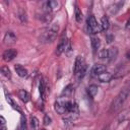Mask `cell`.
<instances>
[{
  "mask_svg": "<svg viewBox=\"0 0 130 130\" xmlns=\"http://www.w3.org/2000/svg\"><path fill=\"white\" fill-rule=\"evenodd\" d=\"M128 96H129V89H128V88L122 89V90L116 95V98L113 100V102H112V104H111V106H110L109 112H110V113H116V112H118V111L123 107V105H124L125 102L127 101Z\"/></svg>",
  "mask_w": 130,
  "mask_h": 130,
  "instance_id": "obj_1",
  "label": "cell"
},
{
  "mask_svg": "<svg viewBox=\"0 0 130 130\" xmlns=\"http://www.w3.org/2000/svg\"><path fill=\"white\" fill-rule=\"evenodd\" d=\"M58 29H59V26L56 23L51 24L48 27H46L41 34V37H40L41 42H43V43H52L53 41H55V39L57 37V34H58Z\"/></svg>",
  "mask_w": 130,
  "mask_h": 130,
  "instance_id": "obj_2",
  "label": "cell"
},
{
  "mask_svg": "<svg viewBox=\"0 0 130 130\" xmlns=\"http://www.w3.org/2000/svg\"><path fill=\"white\" fill-rule=\"evenodd\" d=\"M86 63L84 61V59L81 56H77L75 59V63H74V69H73V73L74 76L77 80H80L86 73Z\"/></svg>",
  "mask_w": 130,
  "mask_h": 130,
  "instance_id": "obj_3",
  "label": "cell"
},
{
  "mask_svg": "<svg viewBox=\"0 0 130 130\" xmlns=\"http://www.w3.org/2000/svg\"><path fill=\"white\" fill-rule=\"evenodd\" d=\"M100 58L106 62H112L114 61L118 56V49L117 48H108L104 49L100 52Z\"/></svg>",
  "mask_w": 130,
  "mask_h": 130,
  "instance_id": "obj_4",
  "label": "cell"
},
{
  "mask_svg": "<svg viewBox=\"0 0 130 130\" xmlns=\"http://www.w3.org/2000/svg\"><path fill=\"white\" fill-rule=\"evenodd\" d=\"M86 27H87V31L88 34H91V35H94V34H98L102 30V27H101V24L98 23L95 17L90 14L88 15L87 19H86Z\"/></svg>",
  "mask_w": 130,
  "mask_h": 130,
  "instance_id": "obj_5",
  "label": "cell"
},
{
  "mask_svg": "<svg viewBox=\"0 0 130 130\" xmlns=\"http://www.w3.org/2000/svg\"><path fill=\"white\" fill-rule=\"evenodd\" d=\"M70 43H69V41H68V39H62L61 41H60V43H59V45L57 46V50H56V54L57 55H61L62 53H66L68 50H70Z\"/></svg>",
  "mask_w": 130,
  "mask_h": 130,
  "instance_id": "obj_6",
  "label": "cell"
},
{
  "mask_svg": "<svg viewBox=\"0 0 130 130\" xmlns=\"http://www.w3.org/2000/svg\"><path fill=\"white\" fill-rule=\"evenodd\" d=\"M17 56V51L15 49H7L3 52L2 54V57H3V60L6 61V62H10L12 61L15 57Z\"/></svg>",
  "mask_w": 130,
  "mask_h": 130,
  "instance_id": "obj_7",
  "label": "cell"
},
{
  "mask_svg": "<svg viewBox=\"0 0 130 130\" xmlns=\"http://www.w3.org/2000/svg\"><path fill=\"white\" fill-rule=\"evenodd\" d=\"M106 71H107V66L106 65H104V64H94L92 66L91 70H90V73H91L92 76L98 77L100 74H102Z\"/></svg>",
  "mask_w": 130,
  "mask_h": 130,
  "instance_id": "obj_8",
  "label": "cell"
},
{
  "mask_svg": "<svg viewBox=\"0 0 130 130\" xmlns=\"http://www.w3.org/2000/svg\"><path fill=\"white\" fill-rule=\"evenodd\" d=\"M40 93H41L42 99L45 101L46 96H47V93H48V85H47L45 79H42L41 82H40Z\"/></svg>",
  "mask_w": 130,
  "mask_h": 130,
  "instance_id": "obj_9",
  "label": "cell"
},
{
  "mask_svg": "<svg viewBox=\"0 0 130 130\" xmlns=\"http://www.w3.org/2000/svg\"><path fill=\"white\" fill-rule=\"evenodd\" d=\"M3 41H4L5 44H13V43L16 42V36L12 31H7L4 36Z\"/></svg>",
  "mask_w": 130,
  "mask_h": 130,
  "instance_id": "obj_10",
  "label": "cell"
},
{
  "mask_svg": "<svg viewBox=\"0 0 130 130\" xmlns=\"http://www.w3.org/2000/svg\"><path fill=\"white\" fill-rule=\"evenodd\" d=\"M14 69H15L18 76H20V77H26L27 76V70L23 66H21L20 64H16Z\"/></svg>",
  "mask_w": 130,
  "mask_h": 130,
  "instance_id": "obj_11",
  "label": "cell"
},
{
  "mask_svg": "<svg viewBox=\"0 0 130 130\" xmlns=\"http://www.w3.org/2000/svg\"><path fill=\"white\" fill-rule=\"evenodd\" d=\"M18 98H19L23 103H27V102H29V100H30V94H29L26 90L20 89V90L18 91Z\"/></svg>",
  "mask_w": 130,
  "mask_h": 130,
  "instance_id": "obj_12",
  "label": "cell"
},
{
  "mask_svg": "<svg viewBox=\"0 0 130 130\" xmlns=\"http://www.w3.org/2000/svg\"><path fill=\"white\" fill-rule=\"evenodd\" d=\"M112 74L110 73V72H104V73H102V74H100L96 78L101 81V82H109L111 79H112Z\"/></svg>",
  "mask_w": 130,
  "mask_h": 130,
  "instance_id": "obj_13",
  "label": "cell"
},
{
  "mask_svg": "<svg viewBox=\"0 0 130 130\" xmlns=\"http://www.w3.org/2000/svg\"><path fill=\"white\" fill-rule=\"evenodd\" d=\"M91 48H92V51L95 53L99 49H100V47H101V40L99 39V38H96V37H92L91 38Z\"/></svg>",
  "mask_w": 130,
  "mask_h": 130,
  "instance_id": "obj_14",
  "label": "cell"
},
{
  "mask_svg": "<svg viewBox=\"0 0 130 130\" xmlns=\"http://www.w3.org/2000/svg\"><path fill=\"white\" fill-rule=\"evenodd\" d=\"M98 91H99V87H98V85H95V84H91V85H89V86L87 87V92H88V94L90 95V98H94V96L96 95Z\"/></svg>",
  "mask_w": 130,
  "mask_h": 130,
  "instance_id": "obj_15",
  "label": "cell"
},
{
  "mask_svg": "<svg viewBox=\"0 0 130 130\" xmlns=\"http://www.w3.org/2000/svg\"><path fill=\"white\" fill-rule=\"evenodd\" d=\"M110 26V21H109V18L105 15L102 17L101 19V27H102V30H107Z\"/></svg>",
  "mask_w": 130,
  "mask_h": 130,
  "instance_id": "obj_16",
  "label": "cell"
},
{
  "mask_svg": "<svg viewBox=\"0 0 130 130\" xmlns=\"http://www.w3.org/2000/svg\"><path fill=\"white\" fill-rule=\"evenodd\" d=\"M74 15H75V19L77 22H81L82 20V12L80 10V8L78 7V5L75 4V8H74Z\"/></svg>",
  "mask_w": 130,
  "mask_h": 130,
  "instance_id": "obj_17",
  "label": "cell"
},
{
  "mask_svg": "<svg viewBox=\"0 0 130 130\" xmlns=\"http://www.w3.org/2000/svg\"><path fill=\"white\" fill-rule=\"evenodd\" d=\"M39 125H40V122H39V119L35 116H31L30 117V127L32 130H38L39 128Z\"/></svg>",
  "mask_w": 130,
  "mask_h": 130,
  "instance_id": "obj_18",
  "label": "cell"
},
{
  "mask_svg": "<svg viewBox=\"0 0 130 130\" xmlns=\"http://www.w3.org/2000/svg\"><path fill=\"white\" fill-rule=\"evenodd\" d=\"M1 73H2V75H4L7 78L11 77V72H10V70H9V68L7 66H2L1 67Z\"/></svg>",
  "mask_w": 130,
  "mask_h": 130,
  "instance_id": "obj_19",
  "label": "cell"
},
{
  "mask_svg": "<svg viewBox=\"0 0 130 130\" xmlns=\"http://www.w3.org/2000/svg\"><path fill=\"white\" fill-rule=\"evenodd\" d=\"M122 5H123V2H118V3H114V5H113V7H115L113 10H110L111 11V13L112 14H116L119 10H120V8L122 7Z\"/></svg>",
  "mask_w": 130,
  "mask_h": 130,
  "instance_id": "obj_20",
  "label": "cell"
},
{
  "mask_svg": "<svg viewBox=\"0 0 130 130\" xmlns=\"http://www.w3.org/2000/svg\"><path fill=\"white\" fill-rule=\"evenodd\" d=\"M18 130H27V128H26V122H25V118L23 117V115H22V116H21V118H20V124H19Z\"/></svg>",
  "mask_w": 130,
  "mask_h": 130,
  "instance_id": "obj_21",
  "label": "cell"
},
{
  "mask_svg": "<svg viewBox=\"0 0 130 130\" xmlns=\"http://www.w3.org/2000/svg\"><path fill=\"white\" fill-rule=\"evenodd\" d=\"M6 101H7V102H8V103H9V104L12 106V108H13V109H15V110H17L18 112H20V109L18 108V106H17V105L14 103V101H13V100H12V99H11L9 95H7V96H6Z\"/></svg>",
  "mask_w": 130,
  "mask_h": 130,
  "instance_id": "obj_22",
  "label": "cell"
},
{
  "mask_svg": "<svg viewBox=\"0 0 130 130\" xmlns=\"http://www.w3.org/2000/svg\"><path fill=\"white\" fill-rule=\"evenodd\" d=\"M44 121H45V122H44L45 125H48V124L51 123V119H50L48 116H45V120H44Z\"/></svg>",
  "mask_w": 130,
  "mask_h": 130,
  "instance_id": "obj_23",
  "label": "cell"
},
{
  "mask_svg": "<svg viewBox=\"0 0 130 130\" xmlns=\"http://www.w3.org/2000/svg\"><path fill=\"white\" fill-rule=\"evenodd\" d=\"M126 58H127V59L130 61V51H128V52L126 53Z\"/></svg>",
  "mask_w": 130,
  "mask_h": 130,
  "instance_id": "obj_24",
  "label": "cell"
},
{
  "mask_svg": "<svg viewBox=\"0 0 130 130\" xmlns=\"http://www.w3.org/2000/svg\"><path fill=\"white\" fill-rule=\"evenodd\" d=\"M126 27L127 28H130V19L127 21V24H126Z\"/></svg>",
  "mask_w": 130,
  "mask_h": 130,
  "instance_id": "obj_25",
  "label": "cell"
},
{
  "mask_svg": "<svg viewBox=\"0 0 130 130\" xmlns=\"http://www.w3.org/2000/svg\"><path fill=\"white\" fill-rule=\"evenodd\" d=\"M126 130H130V122L128 123V125H127V127H126Z\"/></svg>",
  "mask_w": 130,
  "mask_h": 130,
  "instance_id": "obj_26",
  "label": "cell"
},
{
  "mask_svg": "<svg viewBox=\"0 0 130 130\" xmlns=\"http://www.w3.org/2000/svg\"><path fill=\"white\" fill-rule=\"evenodd\" d=\"M41 130H46V129H41Z\"/></svg>",
  "mask_w": 130,
  "mask_h": 130,
  "instance_id": "obj_27",
  "label": "cell"
}]
</instances>
